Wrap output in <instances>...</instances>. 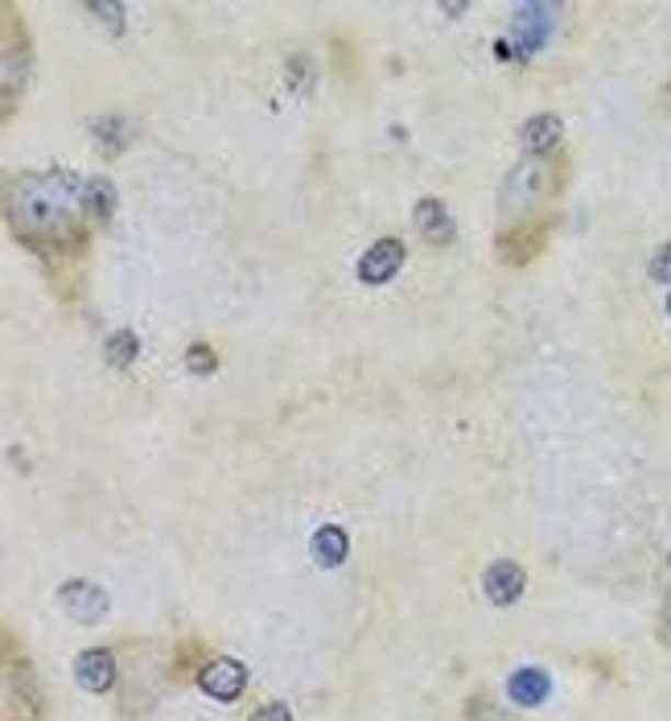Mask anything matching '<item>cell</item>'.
I'll return each mask as SVG.
<instances>
[{
	"mask_svg": "<svg viewBox=\"0 0 671 721\" xmlns=\"http://www.w3.org/2000/svg\"><path fill=\"white\" fill-rule=\"evenodd\" d=\"M651 281H659V285H671V243H663V248L655 252V260H651Z\"/></svg>",
	"mask_w": 671,
	"mask_h": 721,
	"instance_id": "7402d4cb",
	"label": "cell"
},
{
	"mask_svg": "<svg viewBox=\"0 0 671 721\" xmlns=\"http://www.w3.org/2000/svg\"><path fill=\"white\" fill-rule=\"evenodd\" d=\"M668 313H671V297H668Z\"/></svg>",
	"mask_w": 671,
	"mask_h": 721,
	"instance_id": "484cf974",
	"label": "cell"
},
{
	"mask_svg": "<svg viewBox=\"0 0 671 721\" xmlns=\"http://www.w3.org/2000/svg\"><path fill=\"white\" fill-rule=\"evenodd\" d=\"M95 18H103L107 25H112V34H120L124 30V4H103V0H95V4H87Z\"/></svg>",
	"mask_w": 671,
	"mask_h": 721,
	"instance_id": "44dd1931",
	"label": "cell"
},
{
	"mask_svg": "<svg viewBox=\"0 0 671 721\" xmlns=\"http://www.w3.org/2000/svg\"><path fill=\"white\" fill-rule=\"evenodd\" d=\"M0 13H4V95H9V103H18L21 83H25V67H30V42H25L21 13L13 4H4Z\"/></svg>",
	"mask_w": 671,
	"mask_h": 721,
	"instance_id": "277c9868",
	"label": "cell"
},
{
	"mask_svg": "<svg viewBox=\"0 0 671 721\" xmlns=\"http://www.w3.org/2000/svg\"><path fill=\"white\" fill-rule=\"evenodd\" d=\"M466 721H507V718L490 701H474L470 705V718H466Z\"/></svg>",
	"mask_w": 671,
	"mask_h": 721,
	"instance_id": "603a6c76",
	"label": "cell"
},
{
	"mask_svg": "<svg viewBox=\"0 0 671 721\" xmlns=\"http://www.w3.org/2000/svg\"><path fill=\"white\" fill-rule=\"evenodd\" d=\"M87 206H91V219H112V210H116V190L107 178H91L87 182Z\"/></svg>",
	"mask_w": 671,
	"mask_h": 721,
	"instance_id": "2e32d148",
	"label": "cell"
},
{
	"mask_svg": "<svg viewBox=\"0 0 671 721\" xmlns=\"http://www.w3.org/2000/svg\"><path fill=\"white\" fill-rule=\"evenodd\" d=\"M556 140H560V121L556 116H532V121L523 124V149L527 153H536L539 161L548 157Z\"/></svg>",
	"mask_w": 671,
	"mask_h": 721,
	"instance_id": "5bb4252c",
	"label": "cell"
},
{
	"mask_svg": "<svg viewBox=\"0 0 671 721\" xmlns=\"http://www.w3.org/2000/svg\"><path fill=\"white\" fill-rule=\"evenodd\" d=\"M668 631H671V598H668Z\"/></svg>",
	"mask_w": 671,
	"mask_h": 721,
	"instance_id": "d4e9b609",
	"label": "cell"
},
{
	"mask_svg": "<svg viewBox=\"0 0 671 721\" xmlns=\"http://www.w3.org/2000/svg\"><path fill=\"white\" fill-rule=\"evenodd\" d=\"M75 676H79V685H83L87 693H107V688L116 685V660H112L107 648H91V652L79 655Z\"/></svg>",
	"mask_w": 671,
	"mask_h": 721,
	"instance_id": "30bf717a",
	"label": "cell"
},
{
	"mask_svg": "<svg viewBox=\"0 0 671 721\" xmlns=\"http://www.w3.org/2000/svg\"><path fill=\"white\" fill-rule=\"evenodd\" d=\"M128 137H133V133H128V124L120 121V116H112V121H107V116L95 121V140L103 145V153H120V149L128 145Z\"/></svg>",
	"mask_w": 671,
	"mask_h": 721,
	"instance_id": "e0dca14e",
	"label": "cell"
},
{
	"mask_svg": "<svg viewBox=\"0 0 671 721\" xmlns=\"http://www.w3.org/2000/svg\"><path fill=\"white\" fill-rule=\"evenodd\" d=\"M136 351H140V346H136L133 330H120V334H112V339H107V359L116 363V367H128V363L136 359Z\"/></svg>",
	"mask_w": 671,
	"mask_h": 721,
	"instance_id": "ac0fdd59",
	"label": "cell"
},
{
	"mask_svg": "<svg viewBox=\"0 0 671 721\" xmlns=\"http://www.w3.org/2000/svg\"><path fill=\"white\" fill-rule=\"evenodd\" d=\"M346 549H351V540H346V533H342V528H334V524L318 528V536H314V552H318V561L326 569L342 565V561H346Z\"/></svg>",
	"mask_w": 671,
	"mask_h": 721,
	"instance_id": "9a60e30c",
	"label": "cell"
},
{
	"mask_svg": "<svg viewBox=\"0 0 671 721\" xmlns=\"http://www.w3.org/2000/svg\"><path fill=\"white\" fill-rule=\"evenodd\" d=\"M556 186V173H553V161H523L515 170L507 173L503 182V198H499V210H503V224L507 219H520L527 215L532 206Z\"/></svg>",
	"mask_w": 671,
	"mask_h": 721,
	"instance_id": "3957f363",
	"label": "cell"
},
{
	"mask_svg": "<svg viewBox=\"0 0 671 721\" xmlns=\"http://www.w3.org/2000/svg\"><path fill=\"white\" fill-rule=\"evenodd\" d=\"M4 721H42V688L34 664L4 636Z\"/></svg>",
	"mask_w": 671,
	"mask_h": 721,
	"instance_id": "7a4b0ae2",
	"label": "cell"
},
{
	"mask_svg": "<svg viewBox=\"0 0 671 721\" xmlns=\"http://www.w3.org/2000/svg\"><path fill=\"white\" fill-rule=\"evenodd\" d=\"M252 721H293V713H288L285 705H264V709H255Z\"/></svg>",
	"mask_w": 671,
	"mask_h": 721,
	"instance_id": "cb8c5ba5",
	"label": "cell"
},
{
	"mask_svg": "<svg viewBox=\"0 0 671 721\" xmlns=\"http://www.w3.org/2000/svg\"><path fill=\"white\" fill-rule=\"evenodd\" d=\"M58 598H62V610H67L70 618H79V622H100V618L107 615V606H112L107 594L91 582H67Z\"/></svg>",
	"mask_w": 671,
	"mask_h": 721,
	"instance_id": "9c48e42d",
	"label": "cell"
},
{
	"mask_svg": "<svg viewBox=\"0 0 671 721\" xmlns=\"http://www.w3.org/2000/svg\"><path fill=\"white\" fill-rule=\"evenodd\" d=\"M198 685L206 697H215V701H236L243 685H248V672L239 660H227V655H218V660H206L198 672Z\"/></svg>",
	"mask_w": 671,
	"mask_h": 721,
	"instance_id": "5b68a950",
	"label": "cell"
},
{
	"mask_svg": "<svg viewBox=\"0 0 671 721\" xmlns=\"http://www.w3.org/2000/svg\"><path fill=\"white\" fill-rule=\"evenodd\" d=\"M553 18H556V4H520V9H515V42H520V58H532V54L548 42Z\"/></svg>",
	"mask_w": 671,
	"mask_h": 721,
	"instance_id": "8992f818",
	"label": "cell"
},
{
	"mask_svg": "<svg viewBox=\"0 0 671 721\" xmlns=\"http://www.w3.org/2000/svg\"><path fill=\"white\" fill-rule=\"evenodd\" d=\"M288 83H293V91H297V95H305V91L314 87V67H309V58H302V54H297V58L288 62Z\"/></svg>",
	"mask_w": 671,
	"mask_h": 721,
	"instance_id": "d6986e66",
	"label": "cell"
},
{
	"mask_svg": "<svg viewBox=\"0 0 671 721\" xmlns=\"http://www.w3.org/2000/svg\"><path fill=\"white\" fill-rule=\"evenodd\" d=\"M482 590H487V598L494 606H511L523 594V569L515 561H494L487 569V577H482Z\"/></svg>",
	"mask_w": 671,
	"mask_h": 721,
	"instance_id": "8fae6325",
	"label": "cell"
},
{
	"mask_svg": "<svg viewBox=\"0 0 671 721\" xmlns=\"http://www.w3.org/2000/svg\"><path fill=\"white\" fill-rule=\"evenodd\" d=\"M403 264V243L400 240H379L371 243L363 260H359V281H367V285H384L391 276L400 273Z\"/></svg>",
	"mask_w": 671,
	"mask_h": 721,
	"instance_id": "ba28073f",
	"label": "cell"
},
{
	"mask_svg": "<svg viewBox=\"0 0 671 721\" xmlns=\"http://www.w3.org/2000/svg\"><path fill=\"white\" fill-rule=\"evenodd\" d=\"M507 697L523 709H536L544 697H548V676L539 668H520L511 680H507Z\"/></svg>",
	"mask_w": 671,
	"mask_h": 721,
	"instance_id": "4fadbf2b",
	"label": "cell"
},
{
	"mask_svg": "<svg viewBox=\"0 0 671 721\" xmlns=\"http://www.w3.org/2000/svg\"><path fill=\"white\" fill-rule=\"evenodd\" d=\"M548 240V224H523V227H503L499 231V256L503 264H527Z\"/></svg>",
	"mask_w": 671,
	"mask_h": 721,
	"instance_id": "52a82bcc",
	"label": "cell"
},
{
	"mask_svg": "<svg viewBox=\"0 0 671 721\" xmlns=\"http://www.w3.org/2000/svg\"><path fill=\"white\" fill-rule=\"evenodd\" d=\"M4 215H9L13 236L25 248H34L42 260L79 256L87 243L83 219L91 215L87 182H79L67 170L21 173L18 182H9Z\"/></svg>",
	"mask_w": 671,
	"mask_h": 721,
	"instance_id": "6da1fadb",
	"label": "cell"
},
{
	"mask_svg": "<svg viewBox=\"0 0 671 721\" xmlns=\"http://www.w3.org/2000/svg\"><path fill=\"white\" fill-rule=\"evenodd\" d=\"M417 227L429 243L454 240V215L445 210V203H436V198H424V203L417 206Z\"/></svg>",
	"mask_w": 671,
	"mask_h": 721,
	"instance_id": "7c38bea8",
	"label": "cell"
},
{
	"mask_svg": "<svg viewBox=\"0 0 671 721\" xmlns=\"http://www.w3.org/2000/svg\"><path fill=\"white\" fill-rule=\"evenodd\" d=\"M215 363H218L215 351H211V346H202V343L190 346V355H185V367H190V371H198V376L202 371H215Z\"/></svg>",
	"mask_w": 671,
	"mask_h": 721,
	"instance_id": "ffe728a7",
	"label": "cell"
}]
</instances>
